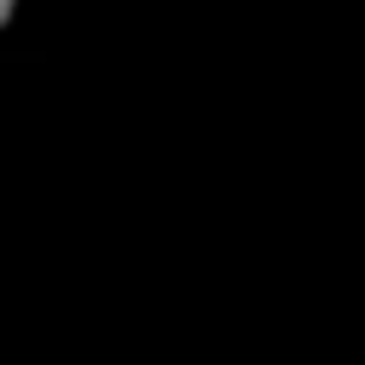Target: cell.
<instances>
[{"label":"cell","instance_id":"cell-1","mask_svg":"<svg viewBox=\"0 0 365 365\" xmlns=\"http://www.w3.org/2000/svg\"><path fill=\"white\" fill-rule=\"evenodd\" d=\"M17 17H23V0H0V40L17 29Z\"/></svg>","mask_w":365,"mask_h":365}]
</instances>
